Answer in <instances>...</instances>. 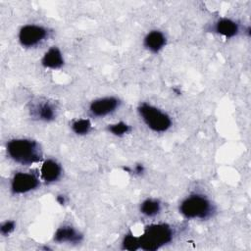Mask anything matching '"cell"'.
<instances>
[{
    "label": "cell",
    "mask_w": 251,
    "mask_h": 251,
    "mask_svg": "<svg viewBox=\"0 0 251 251\" xmlns=\"http://www.w3.org/2000/svg\"><path fill=\"white\" fill-rule=\"evenodd\" d=\"M40 185L39 177L28 172H17L11 178L10 189L13 194L21 195L37 189Z\"/></svg>",
    "instance_id": "cell-6"
},
{
    "label": "cell",
    "mask_w": 251,
    "mask_h": 251,
    "mask_svg": "<svg viewBox=\"0 0 251 251\" xmlns=\"http://www.w3.org/2000/svg\"><path fill=\"white\" fill-rule=\"evenodd\" d=\"M162 206L158 199L147 198L143 200L139 206V211L145 217H155L161 212Z\"/></svg>",
    "instance_id": "cell-14"
},
{
    "label": "cell",
    "mask_w": 251,
    "mask_h": 251,
    "mask_svg": "<svg viewBox=\"0 0 251 251\" xmlns=\"http://www.w3.org/2000/svg\"><path fill=\"white\" fill-rule=\"evenodd\" d=\"M56 200H57V202H58L60 205L66 204V196H64V195H58L57 198H56Z\"/></svg>",
    "instance_id": "cell-20"
},
{
    "label": "cell",
    "mask_w": 251,
    "mask_h": 251,
    "mask_svg": "<svg viewBox=\"0 0 251 251\" xmlns=\"http://www.w3.org/2000/svg\"><path fill=\"white\" fill-rule=\"evenodd\" d=\"M107 129L111 134L118 136V137H122L130 132L131 126L128 124H126V122H118V123L109 125Z\"/></svg>",
    "instance_id": "cell-16"
},
{
    "label": "cell",
    "mask_w": 251,
    "mask_h": 251,
    "mask_svg": "<svg viewBox=\"0 0 251 251\" xmlns=\"http://www.w3.org/2000/svg\"><path fill=\"white\" fill-rule=\"evenodd\" d=\"M145 169H144V166L142 164H137L135 165V167L133 169H131L130 173L133 172L135 175H142L144 173Z\"/></svg>",
    "instance_id": "cell-19"
},
{
    "label": "cell",
    "mask_w": 251,
    "mask_h": 251,
    "mask_svg": "<svg viewBox=\"0 0 251 251\" xmlns=\"http://www.w3.org/2000/svg\"><path fill=\"white\" fill-rule=\"evenodd\" d=\"M48 35L49 31L46 27L39 25L28 24L20 28L18 38L23 47L33 48L46 40Z\"/></svg>",
    "instance_id": "cell-5"
},
{
    "label": "cell",
    "mask_w": 251,
    "mask_h": 251,
    "mask_svg": "<svg viewBox=\"0 0 251 251\" xmlns=\"http://www.w3.org/2000/svg\"><path fill=\"white\" fill-rule=\"evenodd\" d=\"M64 64H65L64 56L61 50L56 46L50 47L44 53L41 59V65L45 69H49V70L61 69L64 66Z\"/></svg>",
    "instance_id": "cell-13"
},
{
    "label": "cell",
    "mask_w": 251,
    "mask_h": 251,
    "mask_svg": "<svg viewBox=\"0 0 251 251\" xmlns=\"http://www.w3.org/2000/svg\"><path fill=\"white\" fill-rule=\"evenodd\" d=\"M213 30L226 38H232L239 33V25L231 19L221 18L214 23Z\"/></svg>",
    "instance_id": "cell-12"
},
{
    "label": "cell",
    "mask_w": 251,
    "mask_h": 251,
    "mask_svg": "<svg viewBox=\"0 0 251 251\" xmlns=\"http://www.w3.org/2000/svg\"><path fill=\"white\" fill-rule=\"evenodd\" d=\"M174 237L173 227L165 223L151 224L145 226L142 234L138 236L140 249L156 251L172 242Z\"/></svg>",
    "instance_id": "cell-2"
},
{
    "label": "cell",
    "mask_w": 251,
    "mask_h": 251,
    "mask_svg": "<svg viewBox=\"0 0 251 251\" xmlns=\"http://www.w3.org/2000/svg\"><path fill=\"white\" fill-rule=\"evenodd\" d=\"M6 152L11 160L23 166H30L42 161L39 143L30 138H14L7 142Z\"/></svg>",
    "instance_id": "cell-1"
},
{
    "label": "cell",
    "mask_w": 251,
    "mask_h": 251,
    "mask_svg": "<svg viewBox=\"0 0 251 251\" xmlns=\"http://www.w3.org/2000/svg\"><path fill=\"white\" fill-rule=\"evenodd\" d=\"M15 228H16V222L9 220V221H6L1 224L0 232L3 236H8L15 230Z\"/></svg>",
    "instance_id": "cell-18"
},
{
    "label": "cell",
    "mask_w": 251,
    "mask_h": 251,
    "mask_svg": "<svg viewBox=\"0 0 251 251\" xmlns=\"http://www.w3.org/2000/svg\"><path fill=\"white\" fill-rule=\"evenodd\" d=\"M63 175V169L60 163L54 159H46L40 167V177L45 183H54L58 181Z\"/></svg>",
    "instance_id": "cell-9"
},
{
    "label": "cell",
    "mask_w": 251,
    "mask_h": 251,
    "mask_svg": "<svg viewBox=\"0 0 251 251\" xmlns=\"http://www.w3.org/2000/svg\"><path fill=\"white\" fill-rule=\"evenodd\" d=\"M121 101L115 96H106L93 100L89 105V112L92 116L97 118L106 117L120 107Z\"/></svg>",
    "instance_id": "cell-8"
},
{
    "label": "cell",
    "mask_w": 251,
    "mask_h": 251,
    "mask_svg": "<svg viewBox=\"0 0 251 251\" xmlns=\"http://www.w3.org/2000/svg\"><path fill=\"white\" fill-rule=\"evenodd\" d=\"M137 112L146 126L154 132H166L172 127L171 117L154 105L146 102L141 103L137 108Z\"/></svg>",
    "instance_id": "cell-4"
},
{
    "label": "cell",
    "mask_w": 251,
    "mask_h": 251,
    "mask_svg": "<svg viewBox=\"0 0 251 251\" xmlns=\"http://www.w3.org/2000/svg\"><path fill=\"white\" fill-rule=\"evenodd\" d=\"M28 111L31 118L45 123L52 122L57 117L56 106L52 102H49L48 100L44 99L32 101L29 104Z\"/></svg>",
    "instance_id": "cell-7"
},
{
    "label": "cell",
    "mask_w": 251,
    "mask_h": 251,
    "mask_svg": "<svg viewBox=\"0 0 251 251\" xmlns=\"http://www.w3.org/2000/svg\"><path fill=\"white\" fill-rule=\"evenodd\" d=\"M167 44V37L164 32L153 29L147 32V34L143 38V45L144 47L151 53L157 54L161 50L164 49V47Z\"/></svg>",
    "instance_id": "cell-11"
},
{
    "label": "cell",
    "mask_w": 251,
    "mask_h": 251,
    "mask_svg": "<svg viewBox=\"0 0 251 251\" xmlns=\"http://www.w3.org/2000/svg\"><path fill=\"white\" fill-rule=\"evenodd\" d=\"M178 211L187 220H207L215 213V206L207 196L193 193L179 203Z\"/></svg>",
    "instance_id": "cell-3"
},
{
    "label": "cell",
    "mask_w": 251,
    "mask_h": 251,
    "mask_svg": "<svg viewBox=\"0 0 251 251\" xmlns=\"http://www.w3.org/2000/svg\"><path fill=\"white\" fill-rule=\"evenodd\" d=\"M72 130L77 135H86L92 129L91 122L88 119H78L72 123Z\"/></svg>",
    "instance_id": "cell-15"
},
{
    "label": "cell",
    "mask_w": 251,
    "mask_h": 251,
    "mask_svg": "<svg viewBox=\"0 0 251 251\" xmlns=\"http://www.w3.org/2000/svg\"><path fill=\"white\" fill-rule=\"evenodd\" d=\"M122 249L128 251H136L140 249L138 236H134L131 232L126 233L122 240Z\"/></svg>",
    "instance_id": "cell-17"
},
{
    "label": "cell",
    "mask_w": 251,
    "mask_h": 251,
    "mask_svg": "<svg viewBox=\"0 0 251 251\" xmlns=\"http://www.w3.org/2000/svg\"><path fill=\"white\" fill-rule=\"evenodd\" d=\"M57 243H69L77 244L82 241L83 234L72 226H62L57 228L53 237Z\"/></svg>",
    "instance_id": "cell-10"
}]
</instances>
